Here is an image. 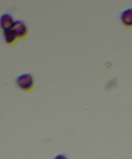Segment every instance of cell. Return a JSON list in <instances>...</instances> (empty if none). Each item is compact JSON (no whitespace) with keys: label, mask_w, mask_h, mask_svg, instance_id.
I'll list each match as a JSON object with an SVG mask.
<instances>
[{"label":"cell","mask_w":132,"mask_h":159,"mask_svg":"<svg viewBox=\"0 0 132 159\" xmlns=\"http://www.w3.org/2000/svg\"><path fill=\"white\" fill-rule=\"evenodd\" d=\"M17 86L25 93H31L35 87L34 77L29 73H25L18 75L16 79Z\"/></svg>","instance_id":"obj_1"},{"label":"cell","mask_w":132,"mask_h":159,"mask_svg":"<svg viewBox=\"0 0 132 159\" xmlns=\"http://www.w3.org/2000/svg\"><path fill=\"white\" fill-rule=\"evenodd\" d=\"M13 30L16 35L17 38L20 40H26L29 36L27 27H26L24 22H23L22 20H16Z\"/></svg>","instance_id":"obj_2"},{"label":"cell","mask_w":132,"mask_h":159,"mask_svg":"<svg viewBox=\"0 0 132 159\" xmlns=\"http://www.w3.org/2000/svg\"><path fill=\"white\" fill-rule=\"evenodd\" d=\"M16 20H13L12 16L9 13H4L1 16L0 18V23L1 28L3 31L13 30Z\"/></svg>","instance_id":"obj_3"},{"label":"cell","mask_w":132,"mask_h":159,"mask_svg":"<svg viewBox=\"0 0 132 159\" xmlns=\"http://www.w3.org/2000/svg\"><path fill=\"white\" fill-rule=\"evenodd\" d=\"M121 20L125 27L132 29V8H128L121 12Z\"/></svg>","instance_id":"obj_4"},{"label":"cell","mask_w":132,"mask_h":159,"mask_svg":"<svg viewBox=\"0 0 132 159\" xmlns=\"http://www.w3.org/2000/svg\"><path fill=\"white\" fill-rule=\"evenodd\" d=\"M3 36H4L5 41L9 47H14L17 43L18 38L13 30L3 31Z\"/></svg>","instance_id":"obj_5"},{"label":"cell","mask_w":132,"mask_h":159,"mask_svg":"<svg viewBox=\"0 0 132 159\" xmlns=\"http://www.w3.org/2000/svg\"><path fill=\"white\" fill-rule=\"evenodd\" d=\"M54 159H68L64 155L62 154H60V155H57L55 157H54Z\"/></svg>","instance_id":"obj_6"}]
</instances>
